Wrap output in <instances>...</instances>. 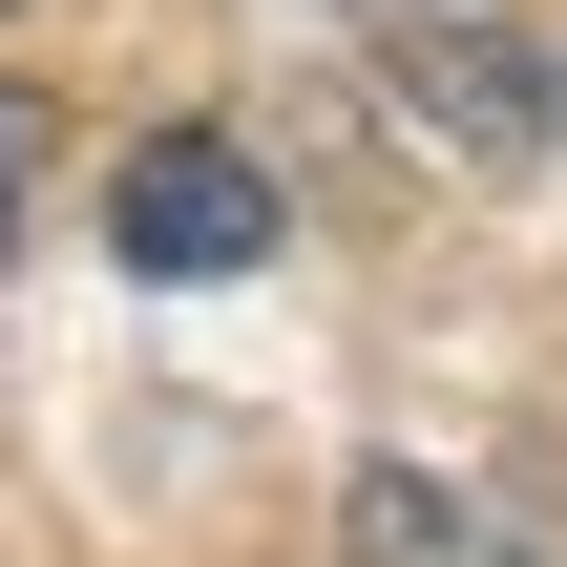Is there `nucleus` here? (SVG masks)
Segmentation results:
<instances>
[{
	"label": "nucleus",
	"instance_id": "obj_3",
	"mask_svg": "<svg viewBox=\"0 0 567 567\" xmlns=\"http://www.w3.org/2000/svg\"><path fill=\"white\" fill-rule=\"evenodd\" d=\"M21 210H42V105L0 84V252H21Z\"/></svg>",
	"mask_w": 567,
	"mask_h": 567
},
{
	"label": "nucleus",
	"instance_id": "obj_2",
	"mask_svg": "<svg viewBox=\"0 0 567 567\" xmlns=\"http://www.w3.org/2000/svg\"><path fill=\"white\" fill-rule=\"evenodd\" d=\"M400 84H421V105H442V126H484V147H505V168H526V147H547V63H526V42H400Z\"/></svg>",
	"mask_w": 567,
	"mask_h": 567
},
{
	"label": "nucleus",
	"instance_id": "obj_1",
	"mask_svg": "<svg viewBox=\"0 0 567 567\" xmlns=\"http://www.w3.org/2000/svg\"><path fill=\"white\" fill-rule=\"evenodd\" d=\"M105 231H126V274H252V252H274V168H252L231 126H168V147H126Z\"/></svg>",
	"mask_w": 567,
	"mask_h": 567
}]
</instances>
